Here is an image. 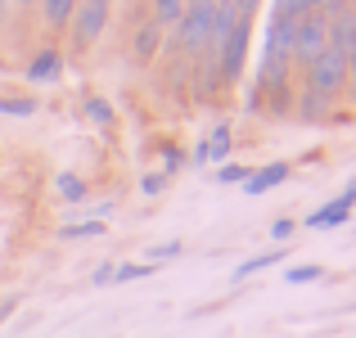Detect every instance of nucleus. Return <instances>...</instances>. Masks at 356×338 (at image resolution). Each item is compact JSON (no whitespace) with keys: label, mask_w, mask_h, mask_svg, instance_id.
Wrapping results in <instances>:
<instances>
[{"label":"nucleus","mask_w":356,"mask_h":338,"mask_svg":"<svg viewBox=\"0 0 356 338\" xmlns=\"http://www.w3.org/2000/svg\"><path fill=\"white\" fill-rule=\"evenodd\" d=\"M302 86L312 90V95H321L325 104H330V99H339L343 90H348V54L334 50V45H325L321 59L302 72Z\"/></svg>","instance_id":"obj_1"},{"label":"nucleus","mask_w":356,"mask_h":338,"mask_svg":"<svg viewBox=\"0 0 356 338\" xmlns=\"http://www.w3.org/2000/svg\"><path fill=\"white\" fill-rule=\"evenodd\" d=\"M248 36H252V14H239V23L226 32V41L217 45V50L208 54L212 68H217V77L226 81V86H235L243 77V59H248Z\"/></svg>","instance_id":"obj_2"},{"label":"nucleus","mask_w":356,"mask_h":338,"mask_svg":"<svg viewBox=\"0 0 356 338\" xmlns=\"http://www.w3.org/2000/svg\"><path fill=\"white\" fill-rule=\"evenodd\" d=\"M325 50V14L321 9H307L302 18L293 23V41H289V68L307 72Z\"/></svg>","instance_id":"obj_3"},{"label":"nucleus","mask_w":356,"mask_h":338,"mask_svg":"<svg viewBox=\"0 0 356 338\" xmlns=\"http://www.w3.org/2000/svg\"><path fill=\"white\" fill-rule=\"evenodd\" d=\"M172 32H176V45H181L190 59H203V54H208V36H212V0L185 5L181 23H176Z\"/></svg>","instance_id":"obj_4"},{"label":"nucleus","mask_w":356,"mask_h":338,"mask_svg":"<svg viewBox=\"0 0 356 338\" xmlns=\"http://www.w3.org/2000/svg\"><path fill=\"white\" fill-rule=\"evenodd\" d=\"M108 9H113V0H77V9H72V18H68L72 45H77V50H90V45L104 36Z\"/></svg>","instance_id":"obj_5"},{"label":"nucleus","mask_w":356,"mask_h":338,"mask_svg":"<svg viewBox=\"0 0 356 338\" xmlns=\"http://www.w3.org/2000/svg\"><path fill=\"white\" fill-rule=\"evenodd\" d=\"M352 208H356V176L348 181V190H343L339 199L321 203V208H316L312 217H307V225H312V230H334V225H343V221L352 217Z\"/></svg>","instance_id":"obj_6"},{"label":"nucleus","mask_w":356,"mask_h":338,"mask_svg":"<svg viewBox=\"0 0 356 338\" xmlns=\"http://www.w3.org/2000/svg\"><path fill=\"white\" fill-rule=\"evenodd\" d=\"M230 149H235V136H230V127L221 122V127H212V136L203 140L199 149H194V163H199V167H208V163H226Z\"/></svg>","instance_id":"obj_7"},{"label":"nucleus","mask_w":356,"mask_h":338,"mask_svg":"<svg viewBox=\"0 0 356 338\" xmlns=\"http://www.w3.org/2000/svg\"><path fill=\"white\" fill-rule=\"evenodd\" d=\"M158 50H163V27L149 18V23H140L136 36H131V54H136V63H154Z\"/></svg>","instance_id":"obj_8"},{"label":"nucleus","mask_w":356,"mask_h":338,"mask_svg":"<svg viewBox=\"0 0 356 338\" xmlns=\"http://www.w3.org/2000/svg\"><path fill=\"white\" fill-rule=\"evenodd\" d=\"M289 181V163H266L257 167V172H248V181H243V194H266L275 190V185Z\"/></svg>","instance_id":"obj_9"},{"label":"nucleus","mask_w":356,"mask_h":338,"mask_svg":"<svg viewBox=\"0 0 356 338\" xmlns=\"http://www.w3.org/2000/svg\"><path fill=\"white\" fill-rule=\"evenodd\" d=\"M63 72V50H54V45H45L36 59H27V81H54Z\"/></svg>","instance_id":"obj_10"},{"label":"nucleus","mask_w":356,"mask_h":338,"mask_svg":"<svg viewBox=\"0 0 356 338\" xmlns=\"http://www.w3.org/2000/svg\"><path fill=\"white\" fill-rule=\"evenodd\" d=\"M72 9H77V0H41V18L50 32H63L72 18Z\"/></svg>","instance_id":"obj_11"},{"label":"nucleus","mask_w":356,"mask_h":338,"mask_svg":"<svg viewBox=\"0 0 356 338\" xmlns=\"http://www.w3.org/2000/svg\"><path fill=\"white\" fill-rule=\"evenodd\" d=\"M275 261H284V243H280V248H270V252H257V257H248V261H239V266H235V280H248V275H257V271L275 266Z\"/></svg>","instance_id":"obj_12"},{"label":"nucleus","mask_w":356,"mask_h":338,"mask_svg":"<svg viewBox=\"0 0 356 338\" xmlns=\"http://www.w3.org/2000/svg\"><path fill=\"white\" fill-rule=\"evenodd\" d=\"M54 190H59V199H63V203H81V199H86V181H81L77 172H59Z\"/></svg>","instance_id":"obj_13"},{"label":"nucleus","mask_w":356,"mask_h":338,"mask_svg":"<svg viewBox=\"0 0 356 338\" xmlns=\"http://www.w3.org/2000/svg\"><path fill=\"white\" fill-rule=\"evenodd\" d=\"M181 14H185V0H154V23L163 27V32L181 23Z\"/></svg>","instance_id":"obj_14"},{"label":"nucleus","mask_w":356,"mask_h":338,"mask_svg":"<svg viewBox=\"0 0 356 338\" xmlns=\"http://www.w3.org/2000/svg\"><path fill=\"white\" fill-rule=\"evenodd\" d=\"M325 113H330V104H325L321 95H312V90L302 86V99H298V118H302V122H321Z\"/></svg>","instance_id":"obj_15"},{"label":"nucleus","mask_w":356,"mask_h":338,"mask_svg":"<svg viewBox=\"0 0 356 338\" xmlns=\"http://www.w3.org/2000/svg\"><path fill=\"white\" fill-rule=\"evenodd\" d=\"M86 118L95 122V127H113V104H108L104 95H90L86 99Z\"/></svg>","instance_id":"obj_16"},{"label":"nucleus","mask_w":356,"mask_h":338,"mask_svg":"<svg viewBox=\"0 0 356 338\" xmlns=\"http://www.w3.org/2000/svg\"><path fill=\"white\" fill-rule=\"evenodd\" d=\"M154 275V261H127V266H113V284H127V280H145Z\"/></svg>","instance_id":"obj_17"},{"label":"nucleus","mask_w":356,"mask_h":338,"mask_svg":"<svg viewBox=\"0 0 356 338\" xmlns=\"http://www.w3.org/2000/svg\"><path fill=\"white\" fill-rule=\"evenodd\" d=\"M95 234H104V221H77V225H63L59 239H95Z\"/></svg>","instance_id":"obj_18"},{"label":"nucleus","mask_w":356,"mask_h":338,"mask_svg":"<svg viewBox=\"0 0 356 338\" xmlns=\"http://www.w3.org/2000/svg\"><path fill=\"white\" fill-rule=\"evenodd\" d=\"M0 113H9V118H32L36 113V99H14V95H0Z\"/></svg>","instance_id":"obj_19"},{"label":"nucleus","mask_w":356,"mask_h":338,"mask_svg":"<svg viewBox=\"0 0 356 338\" xmlns=\"http://www.w3.org/2000/svg\"><path fill=\"white\" fill-rule=\"evenodd\" d=\"M321 275H325L321 266H293V271H284V280H289V284H316Z\"/></svg>","instance_id":"obj_20"},{"label":"nucleus","mask_w":356,"mask_h":338,"mask_svg":"<svg viewBox=\"0 0 356 338\" xmlns=\"http://www.w3.org/2000/svg\"><path fill=\"white\" fill-rule=\"evenodd\" d=\"M181 167H185V154H181V149H176V145H167V149H163V176H167V181H172V176L181 172Z\"/></svg>","instance_id":"obj_21"},{"label":"nucleus","mask_w":356,"mask_h":338,"mask_svg":"<svg viewBox=\"0 0 356 338\" xmlns=\"http://www.w3.org/2000/svg\"><path fill=\"white\" fill-rule=\"evenodd\" d=\"M217 181H221V185H239V181H248V167H239V163H221Z\"/></svg>","instance_id":"obj_22"},{"label":"nucleus","mask_w":356,"mask_h":338,"mask_svg":"<svg viewBox=\"0 0 356 338\" xmlns=\"http://www.w3.org/2000/svg\"><path fill=\"white\" fill-rule=\"evenodd\" d=\"M348 90H352V104H356V32L348 41Z\"/></svg>","instance_id":"obj_23"},{"label":"nucleus","mask_w":356,"mask_h":338,"mask_svg":"<svg viewBox=\"0 0 356 338\" xmlns=\"http://www.w3.org/2000/svg\"><path fill=\"white\" fill-rule=\"evenodd\" d=\"M163 185H167V176L154 172V176H145V181H140V190H145V194H163Z\"/></svg>","instance_id":"obj_24"},{"label":"nucleus","mask_w":356,"mask_h":338,"mask_svg":"<svg viewBox=\"0 0 356 338\" xmlns=\"http://www.w3.org/2000/svg\"><path fill=\"white\" fill-rule=\"evenodd\" d=\"M289 234H293V221H289V217H280L275 225H270V239H275V243H284Z\"/></svg>","instance_id":"obj_25"},{"label":"nucleus","mask_w":356,"mask_h":338,"mask_svg":"<svg viewBox=\"0 0 356 338\" xmlns=\"http://www.w3.org/2000/svg\"><path fill=\"white\" fill-rule=\"evenodd\" d=\"M176 252H181V243H158V248H149V257H154V261H163V257H176Z\"/></svg>","instance_id":"obj_26"},{"label":"nucleus","mask_w":356,"mask_h":338,"mask_svg":"<svg viewBox=\"0 0 356 338\" xmlns=\"http://www.w3.org/2000/svg\"><path fill=\"white\" fill-rule=\"evenodd\" d=\"M95 284H113V261H104V266H95Z\"/></svg>","instance_id":"obj_27"},{"label":"nucleus","mask_w":356,"mask_h":338,"mask_svg":"<svg viewBox=\"0 0 356 338\" xmlns=\"http://www.w3.org/2000/svg\"><path fill=\"white\" fill-rule=\"evenodd\" d=\"M9 312H14V298H9V303H0V321H5Z\"/></svg>","instance_id":"obj_28"},{"label":"nucleus","mask_w":356,"mask_h":338,"mask_svg":"<svg viewBox=\"0 0 356 338\" xmlns=\"http://www.w3.org/2000/svg\"><path fill=\"white\" fill-rule=\"evenodd\" d=\"M302 5H307V9H325V5H330V0H302Z\"/></svg>","instance_id":"obj_29"},{"label":"nucleus","mask_w":356,"mask_h":338,"mask_svg":"<svg viewBox=\"0 0 356 338\" xmlns=\"http://www.w3.org/2000/svg\"><path fill=\"white\" fill-rule=\"evenodd\" d=\"M0 14H5V0H0Z\"/></svg>","instance_id":"obj_30"},{"label":"nucleus","mask_w":356,"mask_h":338,"mask_svg":"<svg viewBox=\"0 0 356 338\" xmlns=\"http://www.w3.org/2000/svg\"><path fill=\"white\" fill-rule=\"evenodd\" d=\"M18 5H27V0H18Z\"/></svg>","instance_id":"obj_31"}]
</instances>
